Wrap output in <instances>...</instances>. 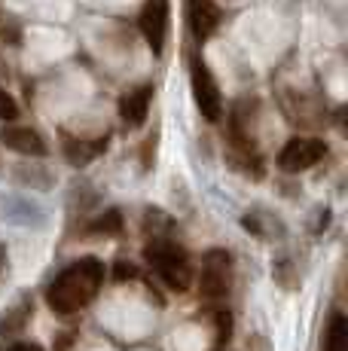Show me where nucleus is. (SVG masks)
I'll use <instances>...</instances> for the list:
<instances>
[{
	"mask_svg": "<svg viewBox=\"0 0 348 351\" xmlns=\"http://www.w3.org/2000/svg\"><path fill=\"white\" fill-rule=\"evenodd\" d=\"M104 263L98 256H83V260H73L68 269L52 278V285L46 287V302L55 315H77L89 306L98 296V290L104 285Z\"/></svg>",
	"mask_w": 348,
	"mask_h": 351,
	"instance_id": "nucleus-1",
	"label": "nucleus"
},
{
	"mask_svg": "<svg viewBox=\"0 0 348 351\" xmlns=\"http://www.w3.org/2000/svg\"><path fill=\"white\" fill-rule=\"evenodd\" d=\"M144 260L153 272L162 278V285L174 290V293H186L192 285V266L190 256L180 245H174L169 239H153L144 247Z\"/></svg>",
	"mask_w": 348,
	"mask_h": 351,
	"instance_id": "nucleus-2",
	"label": "nucleus"
},
{
	"mask_svg": "<svg viewBox=\"0 0 348 351\" xmlns=\"http://www.w3.org/2000/svg\"><path fill=\"white\" fill-rule=\"evenodd\" d=\"M190 83H192V98H196L199 110L208 123H217L223 117V95H220V86L214 80L208 62L202 56L190 58Z\"/></svg>",
	"mask_w": 348,
	"mask_h": 351,
	"instance_id": "nucleus-3",
	"label": "nucleus"
},
{
	"mask_svg": "<svg viewBox=\"0 0 348 351\" xmlns=\"http://www.w3.org/2000/svg\"><path fill=\"white\" fill-rule=\"evenodd\" d=\"M232 287V254L223 247H214L202 256V272H199V290L205 300H223Z\"/></svg>",
	"mask_w": 348,
	"mask_h": 351,
	"instance_id": "nucleus-4",
	"label": "nucleus"
},
{
	"mask_svg": "<svg viewBox=\"0 0 348 351\" xmlns=\"http://www.w3.org/2000/svg\"><path fill=\"white\" fill-rule=\"evenodd\" d=\"M327 156V144L321 138H290L278 153V168L287 174L309 171L312 165H318Z\"/></svg>",
	"mask_w": 348,
	"mask_h": 351,
	"instance_id": "nucleus-5",
	"label": "nucleus"
},
{
	"mask_svg": "<svg viewBox=\"0 0 348 351\" xmlns=\"http://www.w3.org/2000/svg\"><path fill=\"white\" fill-rule=\"evenodd\" d=\"M138 25H140L147 46L153 49V56H162L165 34H169V0H144Z\"/></svg>",
	"mask_w": 348,
	"mask_h": 351,
	"instance_id": "nucleus-6",
	"label": "nucleus"
},
{
	"mask_svg": "<svg viewBox=\"0 0 348 351\" xmlns=\"http://www.w3.org/2000/svg\"><path fill=\"white\" fill-rule=\"evenodd\" d=\"M0 144H3L6 150H16V153H22V156H37V159L49 153L43 134L28 125H6L3 132H0Z\"/></svg>",
	"mask_w": 348,
	"mask_h": 351,
	"instance_id": "nucleus-7",
	"label": "nucleus"
},
{
	"mask_svg": "<svg viewBox=\"0 0 348 351\" xmlns=\"http://www.w3.org/2000/svg\"><path fill=\"white\" fill-rule=\"evenodd\" d=\"M186 19H190L192 37H196L199 43H205V40L220 28L223 12H220V6L214 3V0H190V3H186Z\"/></svg>",
	"mask_w": 348,
	"mask_h": 351,
	"instance_id": "nucleus-8",
	"label": "nucleus"
},
{
	"mask_svg": "<svg viewBox=\"0 0 348 351\" xmlns=\"http://www.w3.org/2000/svg\"><path fill=\"white\" fill-rule=\"evenodd\" d=\"M150 104H153V86L150 83L135 86V89H129L119 98V117H123V123L129 128H138V125H144Z\"/></svg>",
	"mask_w": 348,
	"mask_h": 351,
	"instance_id": "nucleus-9",
	"label": "nucleus"
},
{
	"mask_svg": "<svg viewBox=\"0 0 348 351\" xmlns=\"http://www.w3.org/2000/svg\"><path fill=\"white\" fill-rule=\"evenodd\" d=\"M107 134L104 138H95V141H86V138H71V134H64V156H68L71 165H86V162H92L95 156H101L107 150Z\"/></svg>",
	"mask_w": 348,
	"mask_h": 351,
	"instance_id": "nucleus-10",
	"label": "nucleus"
},
{
	"mask_svg": "<svg viewBox=\"0 0 348 351\" xmlns=\"http://www.w3.org/2000/svg\"><path fill=\"white\" fill-rule=\"evenodd\" d=\"M31 312H34V302H31V300H18L16 306L3 315V321H0V336H18L25 330V324H28Z\"/></svg>",
	"mask_w": 348,
	"mask_h": 351,
	"instance_id": "nucleus-11",
	"label": "nucleus"
},
{
	"mask_svg": "<svg viewBox=\"0 0 348 351\" xmlns=\"http://www.w3.org/2000/svg\"><path fill=\"white\" fill-rule=\"evenodd\" d=\"M324 351H348V318L333 312L324 330Z\"/></svg>",
	"mask_w": 348,
	"mask_h": 351,
	"instance_id": "nucleus-12",
	"label": "nucleus"
},
{
	"mask_svg": "<svg viewBox=\"0 0 348 351\" xmlns=\"http://www.w3.org/2000/svg\"><path fill=\"white\" fill-rule=\"evenodd\" d=\"M245 229H251L253 235H260V239H269V235H281L284 232V226L278 223V217H272V214H266V211H247L245 214Z\"/></svg>",
	"mask_w": 348,
	"mask_h": 351,
	"instance_id": "nucleus-13",
	"label": "nucleus"
},
{
	"mask_svg": "<svg viewBox=\"0 0 348 351\" xmlns=\"http://www.w3.org/2000/svg\"><path fill=\"white\" fill-rule=\"evenodd\" d=\"M6 217L16 223H43V211L31 199H10L6 202Z\"/></svg>",
	"mask_w": 348,
	"mask_h": 351,
	"instance_id": "nucleus-14",
	"label": "nucleus"
},
{
	"mask_svg": "<svg viewBox=\"0 0 348 351\" xmlns=\"http://www.w3.org/2000/svg\"><path fill=\"white\" fill-rule=\"evenodd\" d=\"M119 229H123V214H119V211H107V214H101V217L89 226V232L113 235V232H119Z\"/></svg>",
	"mask_w": 348,
	"mask_h": 351,
	"instance_id": "nucleus-15",
	"label": "nucleus"
},
{
	"mask_svg": "<svg viewBox=\"0 0 348 351\" xmlns=\"http://www.w3.org/2000/svg\"><path fill=\"white\" fill-rule=\"evenodd\" d=\"M16 117H18V104H16V98H12L6 89H0V123H12Z\"/></svg>",
	"mask_w": 348,
	"mask_h": 351,
	"instance_id": "nucleus-16",
	"label": "nucleus"
},
{
	"mask_svg": "<svg viewBox=\"0 0 348 351\" xmlns=\"http://www.w3.org/2000/svg\"><path fill=\"white\" fill-rule=\"evenodd\" d=\"M116 278L125 281V278H138V269L129 266V263H116Z\"/></svg>",
	"mask_w": 348,
	"mask_h": 351,
	"instance_id": "nucleus-17",
	"label": "nucleus"
},
{
	"mask_svg": "<svg viewBox=\"0 0 348 351\" xmlns=\"http://www.w3.org/2000/svg\"><path fill=\"white\" fill-rule=\"evenodd\" d=\"M6 351H43V348L34 346V342H16V346H10Z\"/></svg>",
	"mask_w": 348,
	"mask_h": 351,
	"instance_id": "nucleus-18",
	"label": "nucleus"
},
{
	"mask_svg": "<svg viewBox=\"0 0 348 351\" xmlns=\"http://www.w3.org/2000/svg\"><path fill=\"white\" fill-rule=\"evenodd\" d=\"M6 263H10V251H6V245H0V275H3Z\"/></svg>",
	"mask_w": 348,
	"mask_h": 351,
	"instance_id": "nucleus-19",
	"label": "nucleus"
}]
</instances>
